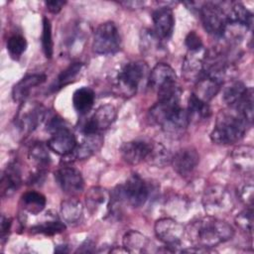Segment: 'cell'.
Returning <instances> with one entry per match:
<instances>
[{
	"instance_id": "obj_41",
	"label": "cell",
	"mask_w": 254,
	"mask_h": 254,
	"mask_svg": "<svg viewBox=\"0 0 254 254\" xmlns=\"http://www.w3.org/2000/svg\"><path fill=\"white\" fill-rule=\"evenodd\" d=\"M241 200L247 204L249 207H252V201H253V185L250 182L249 184H245L239 191Z\"/></svg>"
},
{
	"instance_id": "obj_25",
	"label": "cell",
	"mask_w": 254,
	"mask_h": 254,
	"mask_svg": "<svg viewBox=\"0 0 254 254\" xmlns=\"http://www.w3.org/2000/svg\"><path fill=\"white\" fill-rule=\"evenodd\" d=\"M150 239L137 230H129L123 236V248L128 253H145L151 248Z\"/></svg>"
},
{
	"instance_id": "obj_22",
	"label": "cell",
	"mask_w": 254,
	"mask_h": 254,
	"mask_svg": "<svg viewBox=\"0 0 254 254\" xmlns=\"http://www.w3.org/2000/svg\"><path fill=\"white\" fill-rule=\"evenodd\" d=\"M222 84L223 81L220 79L207 74H202V76L195 82V88L192 94L208 103V101L219 92Z\"/></svg>"
},
{
	"instance_id": "obj_5",
	"label": "cell",
	"mask_w": 254,
	"mask_h": 254,
	"mask_svg": "<svg viewBox=\"0 0 254 254\" xmlns=\"http://www.w3.org/2000/svg\"><path fill=\"white\" fill-rule=\"evenodd\" d=\"M113 194L133 207H140L148 199L149 188L139 175L133 174L123 185L114 189Z\"/></svg>"
},
{
	"instance_id": "obj_31",
	"label": "cell",
	"mask_w": 254,
	"mask_h": 254,
	"mask_svg": "<svg viewBox=\"0 0 254 254\" xmlns=\"http://www.w3.org/2000/svg\"><path fill=\"white\" fill-rule=\"evenodd\" d=\"M188 114L190 121H202L211 115V109L207 102L200 100L194 94H190L188 104Z\"/></svg>"
},
{
	"instance_id": "obj_11",
	"label": "cell",
	"mask_w": 254,
	"mask_h": 254,
	"mask_svg": "<svg viewBox=\"0 0 254 254\" xmlns=\"http://www.w3.org/2000/svg\"><path fill=\"white\" fill-rule=\"evenodd\" d=\"M55 180L63 192L67 195H77L84 189L81 173L73 167H63L55 172Z\"/></svg>"
},
{
	"instance_id": "obj_35",
	"label": "cell",
	"mask_w": 254,
	"mask_h": 254,
	"mask_svg": "<svg viewBox=\"0 0 254 254\" xmlns=\"http://www.w3.org/2000/svg\"><path fill=\"white\" fill-rule=\"evenodd\" d=\"M171 160H172V156L169 150L163 144L158 142H153L150 154L146 161L150 165L163 168L169 163H171Z\"/></svg>"
},
{
	"instance_id": "obj_1",
	"label": "cell",
	"mask_w": 254,
	"mask_h": 254,
	"mask_svg": "<svg viewBox=\"0 0 254 254\" xmlns=\"http://www.w3.org/2000/svg\"><path fill=\"white\" fill-rule=\"evenodd\" d=\"M186 232L193 246L204 248L214 247L234 236V229L229 223L211 215L191 221Z\"/></svg>"
},
{
	"instance_id": "obj_12",
	"label": "cell",
	"mask_w": 254,
	"mask_h": 254,
	"mask_svg": "<svg viewBox=\"0 0 254 254\" xmlns=\"http://www.w3.org/2000/svg\"><path fill=\"white\" fill-rule=\"evenodd\" d=\"M51 135L47 145L50 150L58 155L66 157L73 152L77 145L76 138L67 124L51 133Z\"/></svg>"
},
{
	"instance_id": "obj_3",
	"label": "cell",
	"mask_w": 254,
	"mask_h": 254,
	"mask_svg": "<svg viewBox=\"0 0 254 254\" xmlns=\"http://www.w3.org/2000/svg\"><path fill=\"white\" fill-rule=\"evenodd\" d=\"M148 70V65L142 61H133L125 64L116 76V88L119 93L126 97L135 95Z\"/></svg>"
},
{
	"instance_id": "obj_45",
	"label": "cell",
	"mask_w": 254,
	"mask_h": 254,
	"mask_svg": "<svg viewBox=\"0 0 254 254\" xmlns=\"http://www.w3.org/2000/svg\"><path fill=\"white\" fill-rule=\"evenodd\" d=\"M67 251H68V249H67L66 245H58L57 248L55 249V252H58V253H65Z\"/></svg>"
},
{
	"instance_id": "obj_43",
	"label": "cell",
	"mask_w": 254,
	"mask_h": 254,
	"mask_svg": "<svg viewBox=\"0 0 254 254\" xmlns=\"http://www.w3.org/2000/svg\"><path fill=\"white\" fill-rule=\"evenodd\" d=\"M65 4V1H60V0H48L46 1V6L48 8V10L51 13L57 14L59 13L62 8L64 7V5Z\"/></svg>"
},
{
	"instance_id": "obj_20",
	"label": "cell",
	"mask_w": 254,
	"mask_h": 254,
	"mask_svg": "<svg viewBox=\"0 0 254 254\" xmlns=\"http://www.w3.org/2000/svg\"><path fill=\"white\" fill-rule=\"evenodd\" d=\"M22 184V174L20 166L16 162L10 163L2 173L0 182V191L2 197L12 196Z\"/></svg>"
},
{
	"instance_id": "obj_37",
	"label": "cell",
	"mask_w": 254,
	"mask_h": 254,
	"mask_svg": "<svg viewBox=\"0 0 254 254\" xmlns=\"http://www.w3.org/2000/svg\"><path fill=\"white\" fill-rule=\"evenodd\" d=\"M27 49V41L22 35H13L7 40V51L9 55L18 60Z\"/></svg>"
},
{
	"instance_id": "obj_34",
	"label": "cell",
	"mask_w": 254,
	"mask_h": 254,
	"mask_svg": "<svg viewBox=\"0 0 254 254\" xmlns=\"http://www.w3.org/2000/svg\"><path fill=\"white\" fill-rule=\"evenodd\" d=\"M48 148V145L43 142H34L29 148L28 157L39 169L45 170L51 162Z\"/></svg>"
},
{
	"instance_id": "obj_15",
	"label": "cell",
	"mask_w": 254,
	"mask_h": 254,
	"mask_svg": "<svg viewBox=\"0 0 254 254\" xmlns=\"http://www.w3.org/2000/svg\"><path fill=\"white\" fill-rule=\"evenodd\" d=\"M205 54L204 48L188 52L182 65V74L186 80L196 82L202 76Z\"/></svg>"
},
{
	"instance_id": "obj_26",
	"label": "cell",
	"mask_w": 254,
	"mask_h": 254,
	"mask_svg": "<svg viewBox=\"0 0 254 254\" xmlns=\"http://www.w3.org/2000/svg\"><path fill=\"white\" fill-rule=\"evenodd\" d=\"M95 101L94 91L87 86L77 88L72 94V105L79 115L87 114Z\"/></svg>"
},
{
	"instance_id": "obj_18",
	"label": "cell",
	"mask_w": 254,
	"mask_h": 254,
	"mask_svg": "<svg viewBox=\"0 0 254 254\" xmlns=\"http://www.w3.org/2000/svg\"><path fill=\"white\" fill-rule=\"evenodd\" d=\"M199 163V155L195 149L191 147H186L179 150L174 156H172L171 164L174 170L181 176L190 175Z\"/></svg>"
},
{
	"instance_id": "obj_42",
	"label": "cell",
	"mask_w": 254,
	"mask_h": 254,
	"mask_svg": "<svg viewBox=\"0 0 254 254\" xmlns=\"http://www.w3.org/2000/svg\"><path fill=\"white\" fill-rule=\"evenodd\" d=\"M11 225H12V219L9 216L6 215H2L1 217V243L4 244L5 241L8 239L9 233H10V229H11Z\"/></svg>"
},
{
	"instance_id": "obj_24",
	"label": "cell",
	"mask_w": 254,
	"mask_h": 254,
	"mask_svg": "<svg viewBox=\"0 0 254 254\" xmlns=\"http://www.w3.org/2000/svg\"><path fill=\"white\" fill-rule=\"evenodd\" d=\"M140 49L147 57H157L164 52L163 41L151 29H143L140 34Z\"/></svg>"
},
{
	"instance_id": "obj_29",
	"label": "cell",
	"mask_w": 254,
	"mask_h": 254,
	"mask_svg": "<svg viewBox=\"0 0 254 254\" xmlns=\"http://www.w3.org/2000/svg\"><path fill=\"white\" fill-rule=\"evenodd\" d=\"M248 88L243 82L235 80L229 82L223 89L222 99L231 108L236 107L246 95Z\"/></svg>"
},
{
	"instance_id": "obj_6",
	"label": "cell",
	"mask_w": 254,
	"mask_h": 254,
	"mask_svg": "<svg viewBox=\"0 0 254 254\" xmlns=\"http://www.w3.org/2000/svg\"><path fill=\"white\" fill-rule=\"evenodd\" d=\"M121 48V37L116 25L113 22L100 24L93 36L92 50L98 55H111Z\"/></svg>"
},
{
	"instance_id": "obj_39",
	"label": "cell",
	"mask_w": 254,
	"mask_h": 254,
	"mask_svg": "<svg viewBox=\"0 0 254 254\" xmlns=\"http://www.w3.org/2000/svg\"><path fill=\"white\" fill-rule=\"evenodd\" d=\"M235 223L245 233L252 235L253 230V209L248 207L239 212L235 217Z\"/></svg>"
},
{
	"instance_id": "obj_10",
	"label": "cell",
	"mask_w": 254,
	"mask_h": 254,
	"mask_svg": "<svg viewBox=\"0 0 254 254\" xmlns=\"http://www.w3.org/2000/svg\"><path fill=\"white\" fill-rule=\"evenodd\" d=\"M154 230L157 238L171 247L178 246L186 232L182 223L170 217L158 219L154 225Z\"/></svg>"
},
{
	"instance_id": "obj_19",
	"label": "cell",
	"mask_w": 254,
	"mask_h": 254,
	"mask_svg": "<svg viewBox=\"0 0 254 254\" xmlns=\"http://www.w3.org/2000/svg\"><path fill=\"white\" fill-rule=\"evenodd\" d=\"M152 20L154 24V32L162 40H169L174 32L175 18L170 7H160L153 11Z\"/></svg>"
},
{
	"instance_id": "obj_32",
	"label": "cell",
	"mask_w": 254,
	"mask_h": 254,
	"mask_svg": "<svg viewBox=\"0 0 254 254\" xmlns=\"http://www.w3.org/2000/svg\"><path fill=\"white\" fill-rule=\"evenodd\" d=\"M251 146H240L232 153V161L237 169L243 172H251L254 166V154Z\"/></svg>"
},
{
	"instance_id": "obj_44",
	"label": "cell",
	"mask_w": 254,
	"mask_h": 254,
	"mask_svg": "<svg viewBox=\"0 0 254 254\" xmlns=\"http://www.w3.org/2000/svg\"><path fill=\"white\" fill-rule=\"evenodd\" d=\"M95 251V243L91 239H85L75 253H92Z\"/></svg>"
},
{
	"instance_id": "obj_17",
	"label": "cell",
	"mask_w": 254,
	"mask_h": 254,
	"mask_svg": "<svg viewBox=\"0 0 254 254\" xmlns=\"http://www.w3.org/2000/svg\"><path fill=\"white\" fill-rule=\"evenodd\" d=\"M190 122L188 111L178 106L164 118L160 126L169 136L180 137L185 133Z\"/></svg>"
},
{
	"instance_id": "obj_9",
	"label": "cell",
	"mask_w": 254,
	"mask_h": 254,
	"mask_svg": "<svg viewBox=\"0 0 254 254\" xmlns=\"http://www.w3.org/2000/svg\"><path fill=\"white\" fill-rule=\"evenodd\" d=\"M117 117V110L112 104L99 106L94 113L83 123L81 132L83 135L98 134L108 129Z\"/></svg>"
},
{
	"instance_id": "obj_28",
	"label": "cell",
	"mask_w": 254,
	"mask_h": 254,
	"mask_svg": "<svg viewBox=\"0 0 254 254\" xmlns=\"http://www.w3.org/2000/svg\"><path fill=\"white\" fill-rule=\"evenodd\" d=\"M83 64L79 62H74L70 64L67 67L61 71V73L57 76L53 84L50 86L51 92H56L61 88L72 83L76 77L82 72Z\"/></svg>"
},
{
	"instance_id": "obj_27",
	"label": "cell",
	"mask_w": 254,
	"mask_h": 254,
	"mask_svg": "<svg viewBox=\"0 0 254 254\" xmlns=\"http://www.w3.org/2000/svg\"><path fill=\"white\" fill-rule=\"evenodd\" d=\"M226 13L227 24L250 29L253 24V14L243 4L235 3Z\"/></svg>"
},
{
	"instance_id": "obj_38",
	"label": "cell",
	"mask_w": 254,
	"mask_h": 254,
	"mask_svg": "<svg viewBox=\"0 0 254 254\" xmlns=\"http://www.w3.org/2000/svg\"><path fill=\"white\" fill-rule=\"evenodd\" d=\"M42 48L46 58L51 59L54 53V43L52 37V25L47 17L43 18V32H42Z\"/></svg>"
},
{
	"instance_id": "obj_4",
	"label": "cell",
	"mask_w": 254,
	"mask_h": 254,
	"mask_svg": "<svg viewBox=\"0 0 254 254\" xmlns=\"http://www.w3.org/2000/svg\"><path fill=\"white\" fill-rule=\"evenodd\" d=\"M202 205L208 215L216 216L231 211L233 199L230 191L223 186L211 185L202 195Z\"/></svg>"
},
{
	"instance_id": "obj_21",
	"label": "cell",
	"mask_w": 254,
	"mask_h": 254,
	"mask_svg": "<svg viewBox=\"0 0 254 254\" xmlns=\"http://www.w3.org/2000/svg\"><path fill=\"white\" fill-rule=\"evenodd\" d=\"M47 79V75L44 73H31L21 78L12 89V97L15 102H24L29 96L31 90Z\"/></svg>"
},
{
	"instance_id": "obj_2",
	"label": "cell",
	"mask_w": 254,
	"mask_h": 254,
	"mask_svg": "<svg viewBox=\"0 0 254 254\" xmlns=\"http://www.w3.org/2000/svg\"><path fill=\"white\" fill-rule=\"evenodd\" d=\"M251 124L235 108L220 110L216 116L210 139L219 145H230L240 141Z\"/></svg>"
},
{
	"instance_id": "obj_23",
	"label": "cell",
	"mask_w": 254,
	"mask_h": 254,
	"mask_svg": "<svg viewBox=\"0 0 254 254\" xmlns=\"http://www.w3.org/2000/svg\"><path fill=\"white\" fill-rule=\"evenodd\" d=\"M103 145V137L101 133L84 135L81 143L77 144L73 152L68 155L75 160H85L95 154ZM67 157V156H66Z\"/></svg>"
},
{
	"instance_id": "obj_16",
	"label": "cell",
	"mask_w": 254,
	"mask_h": 254,
	"mask_svg": "<svg viewBox=\"0 0 254 254\" xmlns=\"http://www.w3.org/2000/svg\"><path fill=\"white\" fill-rule=\"evenodd\" d=\"M177 79V74L173 67L165 63L157 64L148 77L150 86L157 92L178 84Z\"/></svg>"
},
{
	"instance_id": "obj_7",
	"label": "cell",
	"mask_w": 254,
	"mask_h": 254,
	"mask_svg": "<svg viewBox=\"0 0 254 254\" xmlns=\"http://www.w3.org/2000/svg\"><path fill=\"white\" fill-rule=\"evenodd\" d=\"M47 109L39 102L21 103L15 116V125L22 134L33 132L46 118Z\"/></svg>"
},
{
	"instance_id": "obj_33",
	"label": "cell",
	"mask_w": 254,
	"mask_h": 254,
	"mask_svg": "<svg viewBox=\"0 0 254 254\" xmlns=\"http://www.w3.org/2000/svg\"><path fill=\"white\" fill-rule=\"evenodd\" d=\"M46 196L38 191L30 190L25 192L21 196V204L25 211L31 213V214H38L46 206Z\"/></svg>"
},
{
	"instance_id": "obj_36",
	"label": "cell",
	"mask_w": 254,
	"mask_h": 254,
	"mask_svg": "<svg viewBox=\"0 0 254 254\" xmlns=\"http://www.w3.org/2000/svg\"><path fill=\"white\" fill-rule=\"evenodd\" d=\"M65 230V224L59 220L46 221L40 224H37L31 228V232L34 234H44V235H55L62 233Z\"/></svg>"
},
{
	"instance_id": "obj_13",
	"label": "cell",
	"mask_w": 254,
	"mask_h": 254,
	"mask_svg": "<svg viewBox=\"0 0 254 254\" xmlns=\"http://www.w3.org/2000/svg\"><path fill=\"white\" fill-rule=\"evenodd\" d=\"M111 194L101 187L90 188L85 194V204L91 215L104 217L110 210Z\"/></svg>"
},
{
	"instance_id": "obj_30",
	"label": "cell",
	"mask_w": 254,
	"mask_h": 254,
	"mask_svg": "<svg viewBox=\"0 0 254 254\" xmlns=\"http://www.w3.org/2000/svg\"><path fill=\"white\" fill-rule=\"evenodd\" d=\"M83 212L82 203L75 198L65 199L61 203V215L64 222L68 224L77 223Z\"/></svg>"
},
{
	"instance_id": "obj_8",
	"label": "cell",
	"mask_w": 254,
	"mask_h": 254,
	"mask_svg": "<svg viewBox=\"0 0 254 254\" xmlns=\"http://www.w3.org/2000/svg\"><path fill=\"white\" fill-rule=\"evenodd\" d=\"M199 15L204 30L214 37H222L227 28V17L225 11L214 2L202 3Z\"/></svg>"
},
{
	"instance_id": "obj_40",
	"label": "cell",
	"mask_w": 254,
	"mask_h": 254,
	"mask_svg": "<svg viewBox=\"0 0 254 254\" xmlns=\"http://www.w3.org/2000/svg\"><path fill=\"white\" fill-rule=\"evenodd\" d=\"M185 44L189 51H196L203 48L200 37L194 31H190L187 35L185 39Z\"/></svg>"
},
{
	"instance_id": "obj_14",
	"label": "cell",
	"mask_w": 254,
	"mask_h": 254,
	"mask_svg": "<svg viewBox=\"0 0 254 254\" xmlns=\"http://www.w3.org/2000/svg\"><path fill=\"white\" fill-rule=\"evenodd\" d=\"M153 141L147 139H136L125 142L120 147L122 159L129 165H138L147 160Z\"/></svg>"
}]
</instances>
